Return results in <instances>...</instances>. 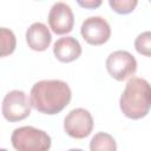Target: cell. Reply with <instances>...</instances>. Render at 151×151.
<instances>
[{
	"label": "cell",
	"mask_w": 151,
	"mask_h": 151,
	"mask_svg": "<svg viewBox=\"0 0 151 151\" xmlns=\"http://www.w3.org/2000/svg\"><path fill=\"white\" fill-rule=\"evenodd\" d=\"M78 4H79V6H81V7L96 8V7H98V6H100V5H101V1H85V2L79 1Z\"/></svg>",
	"instance_id": "9a60e30c"
},
{
	"label": "cell",
	"mask_w": 151,
	"mask_h": 151,
	"mask_svg": "<svg viewBox=\"0 0 151 151\" xmlns=\"http://www.w3.org/2000/svg\"><path fill=\"white\" fill-rule=\"evenodd\" d=\"M0 151H7L6 149H0Z\"/></svg>",
	"instance_id": "e0dca14e"
},
{
	"label": "cell",
	"mask_w": 151,
	"mask_h": 151,
	"mask_svg": "<svg viewBox=\"0 0 151 151\" xmlns=\"http://www.w3.org/2000/svg\"><path fill=\"white\" fill-rule=\"evenodd\" d=\"M31 101L24 91L13 90L4 97L1 112L6 120L13 123L27 118L31 114Z\"/></svg>",
	"instance_id": "277c9868"
},
{
	"label": "cell",
	"mask_w": 151,
	"mask_h": 151,
	"mask_svg": "<svg viewBox=\"0 0 151 151\" xmlns=\"http://www.w3.org/2000/svg\"><path fill=\"white\" fill-rule=\"evenodd\" d=\"M52 40V35L47 26L42 22L32 24L26 31V42L33 51L42 52L47 50Z\"/></svg>",
	"instance_id": "9c48e42d"
},
{
	"label": "cell",
	"mask_w": 151,
	"mask_h": 151,
	"mask_svg": "<svg viewBox=\"0 0 151 151\" xmlns=\"http://www.w3.org/2000/svg\"><path fill=\"white\" fill-rule=\"evenodd\" d=\"M137 4H138L137 0H110L109 1V5L112 8V11L119 14L131 13L136 8Z\"/></svg>",
	"instance_id": "5bb4252c"
},
{
	"label": "cell",
	"mask_w": 151,
	"mask_h": 151,
	"mask_svg": "<svg viewBox=\"0 0 151 151\" xmlns=\"http://www.w3.org/2000/svg\"><path fill=\"white\" fill-rule=\"evenodd\" d=\"M72 92L67 83L58 79L35 83L29 93L33 109L45 114H57L71 101Z\"/></svg>",
	"instance_id": "6da1fadb"
},
{
	"label": "cell",
	"mask_w": 151,
	"mask_h": 151,
	"mask_svg": "<svg viewBox=\"0 0 151 151\" xmlns=\"http://www.w3.org/2000/svg\"><path fill=\"white\" fill-rule=\"evenodd\" d=\"M48 24L55 34L70 33L74 25V15L71 7L65 2H55L50 9Z\"/></svg>",
	"instance_id": "ba28073f"
},
{
	"label": "cell",
	"mask_w": 151,
	"mask_h": 151,
	"mask_svg": "<svg viewBox=\"0 0 151 151\" xmlns=\"http://www.w3.org/2000/svg\"><path fill=\"white\" fill-rule=\"evenodd\" d=\"M68 151H84V150H81V149H71Z\"/></svg>",
	"instance_id": "2e32d148"
},
{
	"label": "cell",
	"mask_w": 151,
	"mask_h": 151,
	"mask_svg": "<svg viewBox=\"0 0 151 151\" xmlns=\"http://www.w3.org/2000/svg\"><path fill=\"white\" fill-rule=\"evenodd\" d=\"M119 106L130 119L144 118L151 109V85L143 78L132 77L120 96Z\"/></svg>",
	"instance_id": "7a4b0ae2"
},
{
	"label": "cell",
	"mask_w": 151,
	"mask_h": 151,
	"mask_svg": "<svg viewBox=\"0 0 151 151\" xmlns=\"http://www.w3.org/2000/svg\"><path fill=\"white\" fill-rule=\"evenodd\" d=\"M1 57H6L8 54H12L15 50V35L11 29H7L5 27H1Z\"/></svg>",
	"instance_id": "7c38bea8"
},
{
	"label": "cell",
	"mask_w": 151,
	"mask_h": 151,
	"mask_svg": "<svg viewBox=\"0 0 151 151\" xmlns=\"http://www.w3.org/2000/svg\"><path fill=\"white\" fill-rule=\"evenodd\" d=\"M90 151H117V144L111 134L98 132L90 142Z\"/></svg>",
	"instance_id": "8fae6325"
},
{
	"label": "cell",
	"mask_w": 151,
	"mask_h": 151,
	"mask_svg": "<svg viewBox=\"0 0 151 151\" xmlns=\"http://www.w3.org/2000/svg\"><path fill=\"white\" fill-rule=\"evenodd\" d=\"M134 48L139 54L151 58V31L138 34L134 40Z\"/></svg>",
	"instance_id": "4fadbf2b"
},
{
	"label": "cell",
	"mask_w": 151,
	"mask_h": 151,
	"mask_svg": "<svg viewBox=\"0 0 151 151\" xmlns=\"http://www.w3.org/2000/svg\"><path fill=\"white\" fill-rule=\"evenodd\" d=\"M54 57L61 63H71L78 59L81 54V46L73 37L59 38L53 45Z\"/></svg>",
	"instance_id": "30bf717a"
},
{
	"label": "cell",
	"mask_w": 151,
	"mask_h": 151,
	"mask_svg": "<svg viewBox=\"0 0 151 151\" xmlns=\"http://www.w3.org/2000/svg\"><path fill=\"white\" fill-rule=\"evenodd\" d=\"M105 66L109 74L113 79L118 81H123L136 73L137 60L130 52L119 50L112 52L107 57Z\"/></svg>",
	"instance_id": "5b68a950"
},
{
	"label": "cell",
	"mask_w": 151,
	"mask_h": 151,
	"mask_svg": "<svg viewBox=\"0 0 151 151\" xmlns=\"http://www.w3.org/2000/svg\"><path fill=\"white\" fill-rule=\"evenodd\" d=\"M80 34L84 40L93 46L105 44L111 37V27L101 17H90L85 19L80 27Z\"/></svg>",
	"instance_id": "52a82bcc"
},
{
	"label": "cell",
	"mask_w": 151,
	"mask_h": 151,
	"mask_svg": "<svg viewBox=\"0 0 151 151\" xmlns=\"http://www.w3.org/2000/svg\"><path fill=\"white\" fill-rule=\"evenodd\" d=\"M11 142L17 151H48L51 137L34 126H21L13 131Z\"/></svg>",
	"instance_id": "3957f363"
},
{
	"label": "cell",
	"mask_w": 151,
	"mask_h": 151,
	"mask_svg": "<svg viewBox=\"0 0 151 151\" xmlns=\"http://www.w3.org/2000/svg\"><path fill=\"white\" fill-rule=\"evenodd\" d=\"M64 130L72 138H86L93 130V118L87 110L81 107L74 109L65 117Z\"/></svg>",
	"instance_id": "8992f818"
}]
</instances>
